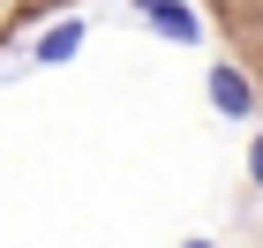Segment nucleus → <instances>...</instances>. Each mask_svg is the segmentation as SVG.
Instances as JSON below:
<instances>
[{
	"instance_id": "obj_1",
	"label": "nucleus",
	"mask_w": 263,
	"mask_h": 248,
	"mask_svg": "<svg viewBox=\"0 0 263 248\" xmlns=\"http://www.w3.org/2000/svg\"><path fill=\"white\" fill-rule=\"evenodd\" d=\"M203 90H211V105H218L226 121H256V83H248V68H241V61H211Z\"/></svg>"
},
{
	"instance_id": "obj_2",
	"label": "nucleus",
	"mask_w": 263,
	"mask_h": 248,
	"mask_svg": "<svg viewBox=\"0 0 263 248\" xmlns=\"http://www.w3.org/2000/svg\"><path fill=\"white\" fill-rule=\"evenodd\" d=\"M136 15L151 23V30H165V38H181V45H203L196 8H181V0H136Z\"/></svg>"
},
{
	"instance_id": "obj_3",
	"label": "nucleus",
	"mask_w": 263,
	"mask_h": 248,
	"mask_svg": "<svg viewBox=\"0 0 263 248\" xmlns=\"http://www.w3.org/2000/svg\"><path fill=\"white\" fill-rule=\"evenodd\" d=\"M76 45H83V15H68V23H53V30H38V61L61 68V61H76Z\"/></svg>"
},
{
	"instance_id": "obj_4",
	"label": "nucleus",
	"mask_w": 263,
	"mask_h": 248,
	"mask_svg": "<svg viewBox=\"0 0 263 248\" xmlns=\"http://www.w3.org/2000/svg\"><path fill=\"white\" fill-rule=\"evenodd\" d=\"M248 188H263V128H256V143H248Z\"/></svg>"
},
{
	"instance_id": "obj_5",
	"label": "nucleus",
	"mask_w": 263,
	"mask_h": 248,
	"mask_svg": "<svg viewBox=\"0 0 263 248\" xmlns=\"http://www.w3.org/2000/svg\"><path fill=\"white\" fill-rule=\"evenodd\" d=\"M181 248H218V241H211V233H196V241H181Z\"/></svg>"
}]
</instances>
